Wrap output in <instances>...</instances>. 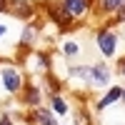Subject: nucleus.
Returning <instances> with one entry per match:
<instances>
[{
	"mask_svg": "<svg viewBox=\"0 0 125 125\" xmlns=\"http://www.w3.org/2000/svg\"><path fill=\"white\" fill-rule=\"evenodd\" d=\"M120 70H123V75H125V62H123V65H120Z\"/></svg>",
	"mask_w": 125,
	"mask_h": 125,
	"instance_id": "nucleus-17",
	"label": "nucleus"
},
{
	"mask_svg": "<svg viewBox=\"0 0 125 125\" xmlns=\"http://www.w3.org/2000/svg\"><path fill=\"white\" fill-rule=\"evenodd\" d=\"M98 45H100V50L105 55H113L115 53V35L113 33H100L98 35Z\"/></svg>",
	"mask_w": 125,
	"mask_h": 125,
	"instance_id": "nucleus-2",
	"label": "nucleus"
},
{
	"mask_svg": "<svg viewBox=\"0 0 125 125\" xmlns=\"http://www.w3.org/2000/svg\"><path fill=\"white\" fill-rule=\"evenodd\" d=\"M62 5H65L73 15H80L85 13V0H62Z\"/></svg>",
	"mask_w": 125,
	"mask_h": 125,
	"instance_id": "nucleus-5",
	"label": "nucleus"
},
{
	"mask_svg": "<svg viewBox=\"0 0 125 125\" xmlns=\"http://www.w3.org/2000/svg\"><path fill=\"white\" fill-rule=\"evenodd\" d=\"M120 95H123V90H120V88H113V90L108 93V95L100 100V108H108V105H113V103H115Z\"/></svg>",
	"mask_w": 125,
	"mask_h": 125,
	"instance_id": "nucleus-6",
	"label": "nucleus"
},
{
	"mask_svg": "<svg viewBox=\"0 0 125 125\" xmlns=\"http://www.w3.org/2000/svg\"><path fill=\"white\" fill-rule=\"evenodd\" d=\"M0 125H13V120H10V118H3V120H0Z\"/></svg>",
	"mask_w": 125,
	"mask_h": 125,
	"instance_id": "nucleus-14",
	"label": "nucleus"
},
{
	"mask_svg": "<svg viewBox=\"0 0 125 125\" xmlns=\"http://www.w3.org/2000/svg\"><path fill=\"white\" fill-rule=\"evenodd\" d=\"M50 18H53L58 25H65V28H68V25H70L73 13H70V10L62 5V3H60V8H58V5H50Z\"/></svg>",
	"mask_w": 125,
	"mask_h": 125,
	"instance_id": "nucleus-1",
	"label": "nucleus"
},
{
	"mask_svg": "<svg viewBox=\"0 0 125 125\" xmlns=\"http://www.w3.org/2000/svg\"><path fill=\"white\" fill-rule=\"evenodd\" d=\"M125 3V0H103V8L105 10H115V8H120Z\"/></svg>",
	"mask_w": 125,
	"mask_h": 125,
	"instance_id": "nucleus-9",
	"label": "nucleus"
},
{
	"mask_svg": "<svg viewBox=\"0 0 125 125\" xmlns=\"http://www.w3.org/2000/svg\"><path fill=\"white\" fill-rule=\"evenodd\" d=\"M62 50H65L68 55H75V53H78V45H75V43H65V48H62Z\"/></svg>",
	"mask_w": 125,
	"mask_h": 125,
	"instance_id": "nucleus-12",
	"label": "nucleus"
},
{
	"mask_svg": "<svg viewBox=\"0 0 125 125\" xmlns=\"http://www.w3.org/2000/svg\"><path fill=\"white\" fill-rule=\"evenodd\" d=\"M8 3H10V0H0V10H5V8H8Z\"/></svg>",
	"mask_w": 125,
	"mask_h": 125,
	"instance_id": "nucleus-15",
	"label": "nucleus"
},
{
	"mask_svg": "<svg viewBox=\"0 0 125 125\" xmlns=\"http://www.w3.org/2000/svg\"><path fill=\"white\" fill-rule=\"evenodd\" d=\"M3 35H5V25L0 23V38H3Z\"/></svg>",
	"mask_w": 125,
	"mask_h": 125,
	"instance_id": "nucleus-16",
	"label": "nucleus"
},
{
	"mask_svg": "<svg viewBox=\"0 0 125 125\" xmlns=\"http://www.w3.org/2000/svg\"><path fill=\"white\" fill-rule=\"evenodd\" d=\"M23 43H33V28L23 30Z\"/></svg>",
	"mask_w": 125,
	"mask_h": 125,
	"instance_id": "nucleus-13",
	"label": "nucleus"
},
{
	"mask_svg": "<svg viewBox=\"0 0 125 125\" xmlns=\"http://www.w3.org/2000/svg\"><path fill=\"white\" fill-rule=\"evenodd\" d=\"M70 75H75V78H85V80H93V70H90V68H73V70H70Z\"/></svg>",
	"mask_w": 125,
	"mask_h": 125,
	"instance_id": "nucleus-8",
	"label": "nucleus"
},
{
	"mask_svg": "<svg viewBox=\"0 0 125 125\" xmlns=\"http://www.w3.org/2000/svg\"><path fill=\"white\" fill-rule=\"evenodd\" d=\"M35 118H38V123H40V125H55L53 115H50L48 110H38V113H35Z\"/></svg>",
	"mask_w": 125,
	"mask_h": 125,
	"instance_id": "nucleus-7",
	"label": "nucleus"
},
{
	"mask_svg": "<svg viewBox=\"0 0 125 125\" xmlns=\"http://www.w3.org/2000/svg\"><path fill=\"white\" fill-rule=\"evenodd\" d=\"M3 85L8 88V90H18L20 88V75L15 70H5L3 73Z\"/></svg>",
	"mask_w": 125,
	"mask_h": 125,
	"instance_id": "nucleus-3",
	"label": "nucleus"
},
{
	"mask_svg": "<svg viewBox=\"0 0 125 125\" xmlns=\"http://www.w3.org/2000/svg\"><path fill=\"white\" fill-rule=\"evenodd\" d=\"M108 78H110V73H108L105 65H95V68H93V83H98V85H105Z\"/></svg>",
	"mask_w": 125,
	"mask_h": 125,
	"instance_id": "nucleus-4",
	"label": "nucleus"
},
{
	"mask_svg": "<svg viewBox=\"0 0 125 125\" xmlns=\"http://www.w3.org/2000/svg\"><path fill=\"white\" fill-rule=\"evenodd\" d=\"M53 108H55L58 113H65V110H68V105H65V103H62L60 98H55V100H53Z\"/></svg>",
	"mask_w": 125,
	"mask_h": 125,
	"instance_id": "nucleus-11",
	"label": "nucleus"
},
{
	"mask_svg": "<svg viewBox=\"0 0 125 125\" xmlns=\"http://www.w3.org/2000/svg\"><path fill=\"white\" fill-rule=\"evenodd\" d=\"M38 100H40V93H38L35 88H30V90H28V103H33V105H35Z\"/></svg>",
	"mask_w": 125,
	"mask_h": 125,
	"instance_id": "nucleus-10",
	"label": "nucleus"
},
{
	"mask_svg": "<svg viewBox=\"0 0 125 125\" xmlns=\"http://www.w3.org/2000/svg\"><path fill=\"white\" fill-rule=\"evenodd\" d=\"M123 98H125V90H123Z\"/></svg>",
	"mask_w": 125,
	"mask_h": 125,
	"instance_id": "nucleus-18",
	"label": "nucleus"
}]
</instances>
